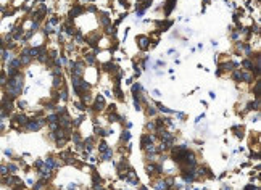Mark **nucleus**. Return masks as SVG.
Segmentation results:
<instances>
[{
  "label": "nucleus",
  "mask_w": 261,
  "mask_h": 190,
  "mask_svg": "<svg viewBox=\"0 0 261 190\" xmlns=\"http://www.w3.org/2000/svg\"><path fill=\"white\" fill-rule=\"evenodd\" d=\"M26 126H28L29 131H39L40 127L44 126V121H42V119H31V121L26 122Z\"/></svg>",
  "instance_id": "obj_1"
},
{
  "label": "nucleus",
  "mask_w": 261,
  "mask_h": 190,
  "mask_svg": "<svg viewBox=\"0 0 261 190\" xmlns=\"http://www.w3.org/2000/svg\"><path fill=\"white\" fill-rule=\"evenodd\" d=\"M137 42H139V47H140L142 50H147V48H148V42H150V39L147 37V35H139V37H137Z\"/></svg>",
  "instance_id": "obj_2"
},
{
  "label": "nucleus",
  "mask_w": 261,
  "mask_h": 190,
  "mask_svg": "<svg viewBox=\"0 0 261 190\" xmlns=\"http://www.w3.org/2000/svg\"><path fill=\"white\" fill-rule=\"evenodd\" d=\"M82 7H81V5H77V7H74V8H71L69 10V18H76L77 15H81L82 13Z\"/></svg>",
  "instance_id": "obj_3"
},
{
  "label": "nucleus",
  "mask_w": 261,
  "mask_h": 190,
  "mask_svg": "<svg viewBox=\"0 0 261 190\" xmlns=\"http://www.w3.org/2000/svg\"><path fill=\"white\" fill-rule=\"evenodd\" d=\"M103 106H105V100H103L102 95H98L95 98V110H103Z\"/></svg>",
  "instance_id": "obj_4"
},
{
  "label": "nucleus",
  "mask_w": 261,
  "mask_h": 190,
  "mask_svg": "<svg viewBox=\"0 0 261 190\" xmlns=\"http://www.w3.org/2000/svg\"><path fill=\"white\" fill-rule=\"evenodd\" d=\"M15 121L18 122V124H26V122H28V118H26L24 114H18L16 118H15Z\"/></svg>",
  "instance_id": "obj_5"
},
{
  "label": "nucleus",
  "mask_w": 261,
  "mask_h": 190,
  "mask_svg": "<svg viewBox=\"0 0 261 190\" xmlns=\"http://www.w3.org/2000/svg\"><path fill=\"white\" fill-rule=\"evenodd\" d=\"M111 155H113V151L106 148L105 151H103V155H102V160H110V158H111Z\"/></svg>",
  "instance_id": "obj_6"
},
{
  "label": "nucleus",
  "mask_w": 261,
  "mask_h": 190,
  "mask_svg": "<svg viewBox=\"0 0 261 190\" xmlns=\"http://www.w3.org/2000/svg\"><path fill=\"white\" fill-rule=\"evenodd\" d=\"M155 188H158V190H166V182H165V180H160V182H156Z\"/></svg>",
  "instance_id": "obj_7"
},
{
  "label": "nucleus",
  "mask_w": 261,
  "mask_h": 190,
  "mask_svg": "<svg viewBox=\"0 0 261 190\" xmlns=\"http://www.w3.org/2000/svg\"><path fill=\"white\" fill-rule=\"evenodd\" d=\"M121 139H123L124 142H127V140L131 139V134H129V131H124V132H123V135H121Z\"/></svg>",
  "instance_id": "obj_8"
},
{
  "label": "nucleus",
  "mask_w": 261,
  "mask_h": 190,
  "mask_svg": "<svg viewBox=\"0 0 261 190\" xmlns=\"http://www.w3.org/2000/svg\"><path fill=\"white\" fill-rule=\"evenodd\" d=\"M0 174H2V176H7V174H8V168L5 166V164L0 166Z\"/></svg>",
  "instance_id": "obj_9"
},
{
  "label": "nucleus",
  "mask_w": 261,
  "mask_h": 190,
  "mask_svg": "<svg viewBox=\"0 0 261 190\" xmlns=\"http://www.w3.org/2000/svg\"><path fill=\"white\" fill-rule=\"evenodd\" d=\"M86 60H87V63H94V61H95V58H94V55H92V53L86 55Z\"/></svg>",
  "instance_id": "obj_10"
},
{
  "label": "nucleus",
  "mask_w": 261,
  "mask_h": 190,
  "mask_svg": "<svg viewBox=\"0 0 261 190\" xmlns=\"http://www.w3.org/2000/svg\"><path fill=\"white\" fill-rule=\"evenodd\" d=\"M7 168H8V171H11V173H15V171L18 169V168L15 166V164H8V166H7Z\"/></svg>",
  "instance_id": "obj_11"
},
{
  "label": "nucleus",
  "mask_w": 261,
  "mask_h": 190,
  "mask_svg": "<svg viewBox=\"0 0 261 190\" xmlns=\"http://www.w3.org/2000/svg\"><path fill=\"white\" fill-rule=\"evenodd\" d=\"M147 129H151V131H153V129H155V124H153V122H148V124H147Z\"/></svg>",
  "instance_id": "obj_12"
},
{
  "label": "nucleus",
  "mask_w": 261,
  "mask_h": 190,
  "mask_svg": "<svg viewBox=\"0 0 261 190\" xmlns=\"http://www.w3.org/2000/svg\"><path fill=\"white\" fill-rule=\"evenodd\" d=\"M222 190H230V188L229 187H222Z\"/></svg>",
  "instance_id": "obj_13"
},
{
  "label": "nucleus",
  "mask_w": 261,
  "mask_h": 190,
  "mask_svg": "<svg viewBox=\"0 0 261 190\" xmlns=\"http://www.w3.org/2000/svg\"><path fill=\"white\" fill-rule=\"evenodd\" d=\"M137 2H142V0H137Z\"/></svg>",
  "instance_id": "obj_14"
}]
</instances>
